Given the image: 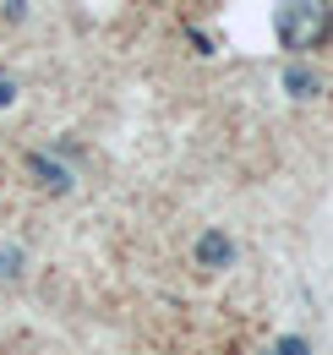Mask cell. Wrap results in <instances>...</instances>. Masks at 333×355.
Wrapping results in <instances>:
<instances>
[{"mask_svg":"<svg viewBox=\"0 0 333 355\" xmlns=\"http://www.w3.org/2000/svg\"><path fill=\"white\" fill-rule=\"evenodd\" d=\"M323 33H328V6L323 0H284L279 6V39L290 49H306Z\"/></svg>","mask_w":333,"mask_h":355,"instance_id":"6da1fadb","label":"cell"},{"mask_svg":"<svg viewBox=\"0 0 333 355\" xmlns=\"http://www.w3.org/2000/svg\"><path fill=\"white\" fill-rule=\"evenodd\" d=\"M197 263L203 268H230L235 263V241H230L224 230H208V235L197 241Z\"/></svg>","mask_w":333,"mask_h":355,"instance_id":"7a4b0ae2","label":"cell"},{"mask_svg":"<svg viewBox=\"0 0 333 355\" xmlns=\"http://www.w3.org/2000/svg\"><path fill=\"white\" fill-rule=\"evenodd\" d=\"M28 170H33L49 191H71V180H77L66 164H60V159H49V153H28Z\"/></svg>","mask_w":333,"mask_h":355,"instance_id":"3957f363","label":"cell"},{"mask_svg":"<svg viewBox=\"0 0 333 355\" xmlns=\"http://www.w3.org/2000/svg\"><path fill=\"white\" fill-rule=\"evenodd\" d=\"M284 93H290V98H311V93H317V71L290 66V71H284Z\"/></svg>","mask_w":333,"mask_h":355,"instance_id":"277c9868","label":"cell"},{"mask_svg":"<svg viewBox=\"0 0 333 355\" xmlns=\"http://www.w3.org/2000/svg\"><path fill=\"white\" fill-rule=\"evenodd\" d=\"M22 263H28L22 246H0V284H17V279H22Z\"/></svg>","mask_w":333,"mask_h":355,"instance_id":"5b68a950","label":"cell"},{"mask_svg":"<svg viewBox=\"0 0 333 355\" xmlns=\"http://www.w3.org/2000/svg\"><path fill=\"white\" fill-rule=\"evenodd\" d=\"M273 355H311V345H306V339H279Z\"/></svg>","mask_w":333,"mask_h":355,"instance_id":"8992f818","label":"cell"},{"mask_svg":"<svg viewBox=\"0 0 333 355\" xmlns=\"http://www.w3.org/2000/svg\"><path fill=\"white\" fill-rule=\"evenodd\" d=\"M6 17H11V22H22V17H28V0H6Z\"/></svg>","mask_w":333,"mask_h":355,"instance_id":"52a82bcc","label":"cell"},{"mask_svg":"<svg viewBox=\"0 0 333 355\" xmlns=\"http://www.w3.org/2000/svg\"><path fill=\"white\" fill-rule=\"evenodd\" d=\"M6 104H17V83H6V77H0V110H6Z\"/></svg>","mask_w":333,"mask_h":355,"instance_id":"ba28073f","label":"cell"}]
</instances>
